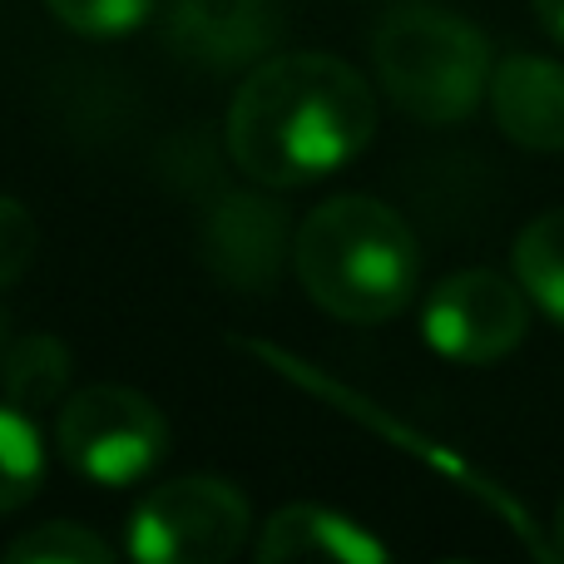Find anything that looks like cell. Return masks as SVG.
I'll return each instance as SVG.
<instances>
[{
    "label": "cell",
    "mask_w": 564,
    "mask_h": 564,
    "mask_svg": "<svg viewBox=\"0 0 564 564\" xmlns=\"http://www.w3.org/2000/svg\"><path fill=\"white\" fill-rule=\"evenodd\" d=\"M377 134L371 85L337 55H268L228 105V154L253 184L302 188L347 169Z\"/></svg>",
    "instance_id": "6da1fadb"
},
{
    "label": "cell",
    "mask_w": 564,
    "mask_h": 564,
    "mask_svg": "<svg viewBox=\"0 0 564 564\" xmlns=\"http://www.w3.org/2000/svg\"><path fill=\"white\" fill-rule=\"evenodd\" d=\"M292 268L322 312L371 327L411 307L421 253L416 234L397 208L367 194H337L297 224Z\"/></svg>",
    "instance_id": "7a4b0ae2"
},
{
    "label": "cell",
    "mask_w": 564,
    "mask_h": 564,
    "mask_svg": "<svg viewBox=\"0 0 564 564\" xmlns=\"http://www.w3.org/2000/svg\"><path fill=\"white\" fill-rule=\"evenodd\" d=\"M371 59L391 105L421 124H460L490 95L486 35L431 0L387 10L371 35Z\"/></svg>",
    "instance_id": "3957f363"
},
{
    "label": "cell",
    "mask_w": 564,
    "mask_h": 564,
    "mask_svg": "<svg viewBox=\"0 0 564 564\" xmlns=\"http://www.w3.org/2000/svg\"><path fill=\"white\" fill-rule=\"evenodd\" d=\"M55 446L79 480L124 490L149 480L169 456V421L144 391L99 381L59 406Z\"/></svg>",
    "instance_id": "277c9868"
},
{
    "label": "cell",
    "mask_w": 564,
    "mask_h": 564,
    "mask_svg": "<svg viewBox=\"0 0 564 564\" xmlns=\"http://www.w3.org/2000/svg\"><path fill=\"white\" fill-rule=\"evenodd\" d=\"M253 506L224 476H178L154 486L129 516L124 550L139 564H224L248 545Z\"/></svg>",
    "instance_id": "5b68a950"
},
{
    "label": "cell",
    "mask_w": 564,
    "mask_h": 564,
    "mask_svg": "<svg viewBox=\"0 0 564 564\" xmlns=\"http://www.w3.org/2000/svg\"><path fill=\"white\" fill-rule=\"evenodd\" d=\"M243 351H253L258 361H268L273 371H282L288 381H297V387H307V391H317L322 401H332L337 411H347L351 421H361L367 431H377V436H387L391 446H401L406 456H416V460H426L436 476H446L456 490H466L476 506H486L496 520H506L510 525V535L520 540V545L530 550L535 560H560V550H555V540H545L540 535V525H535V516H530L525 506H520L516 496H510L506 486H496L490 476H480L470 460H460L451 446H441V441H431V436H421V431H411L406 421H397L387 406H377V401H367L361 391H347L341 381H332V377H322L317 367H307V361H297V357H288L282 347H268V341H238Z\"/></svg>",
    "instance_id": "8992f818"
},
{
    "label": "cell",
    "mask_w": 564,
    "mask_h": 564,
    "mask_svg": "<svg viewBox=\"0 0 564 564\" xmlns=\"http://www.w3.org/2000/svg\"><path fill=\"white\" fill-rule=\"evenodd\" d=\"M530 327L525 288L490 268H466L431 288L421 307V337L436 357L460 367H490L510 357Z\"/></svg>",
    "instance_id": "52a82bcc"
},
{
    "label": "cell",
    "mask_w": 564,
    "mask_h": 564,
    "mask_svg": "<svg viewBox=\"0 0 564 564\" xmlns=\"http://www.w3.org/2000/svg\"><path fill=\"white\" fill-rule=\"evenodd\" d=\"M288 30V0H169V45L204 69H253Z\"/></svg>",
    "instance_id": "ba28073f"
},
{
    "label": "cell",
    "mask_w": 564,
    "mask_h": 564,
    "mask_svg": "<svg viewBox=\"0 0 564 564\" xmlns=\"http://www.w3.org/2000/svg\"><path fill=\"white\" fill-rule=\"evenodd\" d=\"M292 253V224L263 194H224L204 218V263L228 288L268 292Z\"/></svg>",
    "instance_id": "9c48e42d"
},
{
    "label": "cell",
    "mask_w": 564,
    "mask_h": 564,
    "mask_svg": "<svg viewBox=\"0 0 564 564\" xmlns=\"http://www.w3.org/2000/svg\"><path fill=\"white\" fill-rule=\"evenodd\" d=\"M490 115L500 134L535 154L564 149V65L545 55H506L490 69Z\"/></svg>",
    "instance_id": "30bf717a"
},
{
    "label": "cell",
    "mask_w": 564,
    "mask_h": 564,
    "mask_svg": "<svg viewBox=\"0 0 564 564\" xmlns=\"http://www.w3.org/2000/svg\"><path fill=\"white\" fill-rule=\"evenodd\" d=\"M258 564H292V560H332V564H387L391 550L371 535L367 525H357L351 516L327 506H282L268 516V525L258 530L253 545Z\"/></svg>",
    "instance_id": "8fae6325"
},
{
    "label": "cell",
    "mask_w": 564,
    "mask_h": 564,
    "mask_svg": "<svg viewBox=\"0 0 564 564\" xmlns=\"http://www.w3.org/2000/svg\"><path fill=\"white\" fill-rule=\"evenodd\" d=\"M69 371H75V357L55 332H25L0 351V391H6L10 406L30 411V416H40L65 397Z\"/></svg>",
    "instance_id": "7c38bea8"
},
{
    "label": "cell",
    "mask_w": 564,
    "mask_h": 564,
    "mask_svg": "<svg viewBox=\"0 0 564 564\" xmlns=\"http://www.w3.org/2000/svg\"><path fill=\"white\" fill-rule=\"evenodd\" d=\"M516 282L555 327H564V208H550L520 228Z\"/></svg>",
    "instance_id": "4fadbf2b"
},
{
    "label": "cell",
    "mask_w": 564,
    "mask_h": 564,
    "mask_svg": "<svg viewBox=\"0 0 564 564\" xmlns=\"http://www.w3.org/2000/svg\"><path fill=\"white\" fill-rule=\"evenodd\" d=\"M45 480V436L35 416L20 406H0V516L30 506Z\"/></svg>",
    "instance_id": "5bb4252c"
},
{
    "label": "cell",
    "mask_w": 564,
    "mask_h": 564,
    "mask_svg": "<svg viewBox=\"0 0 564 564\" xmlns=\"http://www.w3.org/2000/svg\"><path fill=\"white\" fill-rule=\"evenodd\" d=\"M10 564H109L115 545L99 540L95 530L69 525V520H45V525L25 530L6 545Z\"/></svg>",
    "instance_id": "9a60e30c"
},
{
    "label": "cell",
    "mask_w": 564,
    "mask_h": 564,
    "mask_svg": "<svg viewBox=\"0 0 564 564\" xmlns=\"http://www.w3.org/2000/svg\"><path fill=\"white\" fill-rule=\"evenodd\" d=\"M55 10L59 25H69L75 35L89 40H109V35H129L154 15L159 0H45Z\"/></svg>",
    "instance_id": "2e32d148"
},
{
    "label": "cell",
    "mask_w": 564,
    "mask_h": 564,
    "mask_svg": "<svg viewBox=\"0 0 564 564\" xmlns=\"http://www.w3.org/2000/svg\"><path fill=\"white\" fill-rule=\"evenodd\" d=\"M35 248H40L35 214L20 198L0 194V288L25 278V268L35 263Z\"/></svg>",
    "instance_id": "e0dca14e"
},
{
    "label": "cell",
    "mask_w": 564,
    "mask_h": 564,
    "mask_svg": "<svg viewBox=\"0 0 564 564\" xmlns=\"http://www.w3.org/2000/svg\"><path fill=\"white\" fill-rule=\"evenodd\" d=\"M535 6V15H540V25L550 30V35L564 45V0H530Z\"/></svg>",
    "instance_id": "ac0fdd59"
},
{
    "label": "cell",
    "mask_w": 564,
    "mask_h": 564,
    "mask_svg": "<svg viewBox=\"0 0 564 564\" xmlns=\"http://www.w3.org/2000/svg\"><path fill=\"white\" fill-rule=\"evenodd\" d=\"M555 550L564 555V500H560V510H555Z\"/></svg>",
    "instance_id": "d6986e66"
},
{
    "label": "cell",
    "mask_w": 564,
    "mask_h": 564,
    "mask_svg": "<svg viewBox=\"0 0 564 564\" xmlns=\"http://www.w3.org/2000/svg\"><path fill=\"white\" fill-rule=\"evenodd\" d=\"M0 351H6V312H0Z\"/></svg>",
    "instance_id": "ffe728a7"
}]
</instances>
